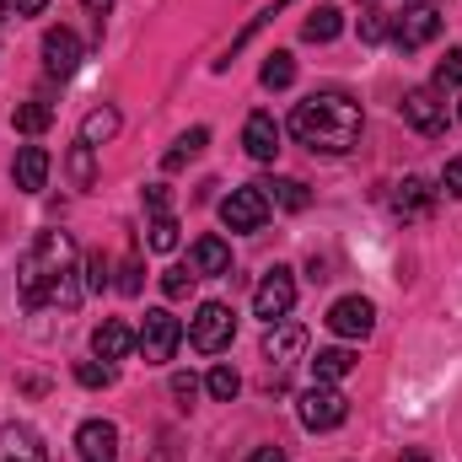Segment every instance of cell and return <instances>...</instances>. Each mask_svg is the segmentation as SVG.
<instances>
[{"instance_id": "9a60e30c", "label": "cell", "mask_w": 462, "mask_h": 462, "mask_svg": "<svg viewBox=\"0 0 462 462\" xmlns=\"http://www.w3.org/2000/svg\"><path fill=\"white\" fill-rule=\"evenodd\" d=\"M0 462H49L43 436H38L32 425H22V420L0 425Z\"/></svg>"}, {"instance_id": "5b68a950", "label": "cell", "mask_w": 462, "mask_h": 462, "mask_svg": "<svg viewBox=\"0 0 462 462\" xmlns=\"http://www.w3.org/2000/svg\"><path fill=\"white\" fill-rule=\"evenodd\" d=\"M183 345V323L172 318V312H145V323H140V334H134V349L145 355V365H167L172 355Z\"/></svg>"}, {"instance_id": "484cf974", "label": "cell", "mask_w": 462, "mask_h": 462, "mask_svg": "<svg viewBox=\"0 0 462 462\" xmlns=\"http://www.w3.org/2000/svg\"><path fill=\"white\" fill-rule=\"evenodd\" d=\"M145 247H151V253H172V247H178V221H172V210H167V216H151Z\"/></svg>"}, {"instance_id": "d590c367", "label": "cell", "mask_w": 462, "mask_h": 462, "mask_svg": "<svg viewBox=\"0 0 462 462\" xmlns=\"http://www.w3.org/2000/svg\"><path fill=\"white\" fill-rule=\"evenodd\" d=\"M103 285H108V258L92 253V258H87V291H103Z\"/></svg>"}, {"instance_id": "d4e9b609", "label": "cell", "mask_w": 462, "mask_h": 462, "mask_svg": "<svg viewBox=\"0 0 462 462\" xmlns=\"http://www.w3.org/2000/svg\"><path fill=\"white\" fill-rule=\"evenodd\" d=\"M205 145H210V129H205V124H199V129H189V134H183V140L167 151V172H178V167H183L189 156H199Z\"/></svg>"}, {"instance_id": "7402d4cb", "label": "cell", "mask_w": 462, "mask_h": 462, "mask_svg": "<svg viewBox=\"0 0 462 462\" xmlns=\"http://www.w3.org/2000/svg\"><path fill=\"white\" fill-rule=\"evenodd\" d=\"M114 134H118V108H108V103L81 118V145H92V151H97V145H108Z\"/></svg>"}, {"instance_id": "4316f807", "label": "cell", "mask_w": 462, "mask_h": 462, "mask_svg": "<svg viewBox=\"0 0 462 462\" xmlns=\"http://www.w3.org/2000/svg\"><path fill=\"white\" fill-rule=\"evenodd\" d=\"M11 124H16L22 134H43V129L54 124V108H49V103H22V108H16V118H11Z\"/></svg>"}, {"instance_id": "277c9868", "label": "cell", "mask_w": 462, "mask_h": 462, "mask_svg": "<svg viewBox=\"0 0 462 462\" xmlns=\"http://www.w3.org/2000/svg\"><path fill=\"white\" fill-rule=\"evenodd\" d=\"M296 414H301V425L307 430H339L349 420V398L339 393V387H328V382H312L307 393H301V403H296Z\"/></svg>"}, {"instance_id": "83f0119b", "label": "cell", "mask_w": 462, "mask_h": 462, "mask_svg": "<svg viewBox=\"0 0 462 462\" xmlns=\"http://www.w3.org/2000/svg\"><path fill=\"white\" fill-rule=\"evenodd\" d=\"M205 393H210V398H216V403H231V398H236V393H242V376H236V371H231V365H216V371H210V376H205Z\"/></svg>"}, {"instance_id": "7bdbcfd3", "label": "cell", "mask_w": 462, "mask_h": 462, "mask_svg": "<svg viewBox=\"0 0 462 462\" xmlns=\"http://www.w3.org/2000/svg\"><path fill=\"white\" fill-rule=\"evenodd\" d=\"M457 118H462V97H457Z\"/></svg>"}, {"instance_id": "1f68e13d", "label": "cell", "mask_w": 462, "mask_h": 462, "mask_svg": "<svg viewBox=\"0 0 462 462\" xmlns=\"http://www.w3.org/2000/svg\"><path fill=\"white\" fill-rule=\"evenodd\" d=\"M76 382L81 387H114V365L108 360H81L76 365Z\"/></svg>"}, {"instance_id": "f546056e", "label": "cell", "mask_w": 462, "mask_h": 462, "mask_svg": "<svg viewBox=\"0 0 462 462\" xmlns=\"http://www.w3.org/2000/svg\"><path fill=\"white\" fill-rule=\"evenodd\" d=\"M65 167H70V178H76V189H92V178H97V151H92V145H76Z\"/></svg>"}, {"instance_id": "d6a6232c", "label": "cell", "mask_w": 462, "mask_h": 462, "mask_svg": "<svg viewBox=\"0 0 462 462\" xmlns=\"http://www.w3.org/2000/svg\"><path fill=\"white\" fill-rule=\"evenodd\" d=\"M118 291H124V296H140V291H145V263H140V258H124V269H118Z\"/></svg>"}, {"instance_id": "2e32d148", "label": "cell", "mask_w": 462, "mask_h": 462, "mask_svg": "<svg viewBox=\"0 0 462 462\" xmlns=\"http://www.w3.org/2000/svg\"><path fill=\"white\" fill-rule=\"evenodd\" d=\"M242 145H247L253 162H274V156H280V124H274V114H247Z\"/></svg>"}, {"instance_id": "74e56055", "label": "cell", "mask_w": 462, "mask_h": 462, "mask_svg": "<svg viewBox=\"0 0 462 462\" xmlns=\"http://www.w3.org/2000/svg\"><path fill=\"white\" fill-rule=\"evenodd\" d=\"M194 393H199V382H194V376H172V398H183V403H189Z\"/></svg>"}, {"instance_id": "7a4b0ae2", "label": "cell", "mask_w": 462, "mask_h": 462, "mask_svg": "<svg viewBox=\"0 0 462 462\" xmlns=\"http://www.w3.org/2000/svg\"><path fill=\"white\" fill-rule=\"evenodd\" d=\"M360 129H365V118H360V103H355L349 92H312V97L296 103V114H291V134H296L301 145L323 151V156L355 151V145H360Z\"/></svg>"}, {"instance_id": "8fae6325", "label": "cell", "mask_w": 462, "mask_h": 462, "mask_svg": "<svg viewBox=\"0 0 462 462\" xmlns=\"http://www.w3.org/2000/svg\"><path fill=\"white\" fill-rule=\"evenodd\" d=\"M76 65H81V38L70 27H49L43 32V70L65 81V76H76Z\"/></svg>"}, {"instance_id": "3957f363", "label": "cell", "mask_w": 462, "mask_h": 462, "mask_svg": "<svg viewBox=\"0 0 462 462\" xmlns=\"http://www.w3.org/2000/svg\"><path fill=\"white\" fill-rule=\"evenodd\" d=\"M231 339H236V312H231L226 301H205L189 318V345L199 349V355H221V349H231Z\"/></svg>"}, {"instance_id": "ffe728a7", "label": "cell", "mask_w": 462, "mask_h": 462, "mask_svg": "<svg viewBox=\"0 0 462 462\" xmlns=\"http://www.w3.org/2000/svg\"><path fill=\"white\" fill-rule=\"evenodd\" d=\"M339 32H345V11H339V5H318V11L301 22V38H307V43H334Z\"/></svg>"}, {"instance_id": "b9f144b4", "label": "cell", "mask_w": 462, "mask_h": 462, "mask_svg": "<svg viewBox=\"0 0 462 462\" xmlns=\"http://www.w3.org/2000/svg\"><path fill=\"white\" fill-rule=\"evenodd\" d=\"M81 5H87V11H97V22H103V11H108L114 0H81Z\"/></svg>"}, {"instance_id": "d6986e66", "label": "cell", "mask_w": 462, "mask_h": 462, "mask_svg": "<svg viewBox=\"0 0 462 462\" xmlns=\"http://www.w3.org/2000/svg\"><path fill=\"white\" fill-rule=\"evenodd\" d=\"M189 263H194V274H231V247L221 236H199L189 247Z\"/></svg>"}, {"instance_id": "8d00e7d4", "label": "cell", "mask_w": 462, "mask_h": 462, "mask_svg": "<svg viewBox=\"0 0 462 462\" xmlns=\"http://www.w3.org/2000/svg\"><path fill=\"white\" fill-rule=\"evenodd\" d=\"M441 189H447L452 199H462V156H452V162H447V172H441Z\"/></svg>"}, {"instance_id": "9c48e42d", "label": "cell", "mask_w": 462, "mask_h": 462, "mask_svg": "<svg viewBox=\"0 0 462 462\" xmlns=\"http://www.w3.org/2000/svg\"><path fill=\"white\" fill-rule=\"evenodd\" d=\"M328 328H334L339 339H365V334L376 328V301H371V296H339V301L328 307Z\"/></svg>"}, {"instance_id": "60d3db41", "label": "cell", "mask_w": 462, "mask_h": 462, "mask_svg": "<svg viewBox=\"0 0 462 462\" xmlns=\"http://www.w3.org/2000/svg\"><path fill=\"white\" fill-rule=\"evenodd\" d=\"M398 462H430V452H420V447H409V452H403Z\"/></svg>"}, {"instance_id": "cb8c5ba5", "label": "cell", "mask_w": 462, "mask_h": 462, "mask_svg": "<svg viewBox=\"0 0 462 462\" xmlns=\"http://www.w3.org/2000/svg\"><path fill=\"white\" fill-rule=\"evenodd\" d=\"M258 81H263L269 92H285V87L296 81V60H291L285 49H274V54L263 60V70H258Z\"/></svg>"}, {"instance_id": "8992f818", "label": "cell", "mask_w": 462, "mask_h": 462, "mask_svg": "<svg viewBox=\"0 0 462 462\" xmlns=\"http://www.w3.org/2000/svg\"><path fill=\"white\" fill-rule=\"evenodd\" d=\"M387 38H393V49H403V54L436 43V38H441V11H436V5H409L403 16L387 22Z\"/></svg>"}, {"instance_id": "4fadbf2b", "label": "cell", "mask_w": 462, "mask_h": 462, "mask_svg": "<svg viewBox=\"0 0 462 462\" xmlns=\"http://www.w3.org/2000/svg\"><path fill=\"white\" fill-rule=\"evenodd\" d=\"M301 349H307V328H301V323H269V334H263V360H269L274 371L296 365Z\"/></svg>"}, {"instance_id": "44dd1931", "label": "cell", "mask_w": 462, "mask_h": 462, "mask_svg": "<svg viewBox=\"0 0 462 462\" xmlns=\"http://www.w3.org/2000/svg\"><path fill=\"white\" fill-rule=\"evenodd\" d=\"M349 371H355V355H349L345 345L318 349V360H312V382H328V387H339Z\"/></svg>"}, {"instance_id": "ba28073f", "label": "cell", "mask_w": 462, "mask_h": 462, "mask_svg": "<svg viewBox=\"0 0 462 462\" xmlns=\"http://www.w3.org/2000/svg\"><path fill=\"white\" fill-rule=\"evenodd\" d=\"M221 221L226 231H258L269 221V194H263V183H247V189H231L226 199H221Z\"/></svg>"}, {"instance_id": "e0dca14e", "label": "cell", "mask_w": 462, "mask_h": 462, "mask_svg": "<svg viewBox=\"0 0 462 462\" xmlns=\"http://www.w3.org/2000/svg\"><path fill=\"white\" fill-rule=\"evenodd\" d=\"M49 167H54V162H49V151H43V145H22V151H16V162H11V178H16V189H22V194H38V189L49 183Z\"/></svg>"}, {"instance_id": "ab89813d", "label": "cell", "mask_w": 462, "mask_h": 462, "mask_svg": "<svg viewBox=\"0 0 462 462\" xmlns=\"http://www.w3.org/2000/svg\"><path fill=\"white\" fill-rule=\"evenodd\" d=\"M43 5H49V0H16V16H38Z\"/></svg>"}, {"instance_id": "603a6c76", "label": "cell", "mask_w": 462, "mask_h": 462, "mask_svg": "<svg viewBox=\"0 0 462 462\" xmlns=\"http://www.w3.org/2000/svg\"><path fill=\"white\" fill-rule=\"evenodd\" d=\"M263 194H269V205H285V210H307L312 205V189L301 178H274V183H263Z\"/></svg>"}, {"instance_id": "52a82bcc", "label": "cell", "mask_w": 462, "mask_h": 462, "mask_svg": "<svg viewBox=\"0 0 462 462\" xmlns=\"http://www.w3.org/2000/svg\"><path fill=\"white\" fill-rule=\"evenodd\" d=\"M291 307H296V274H291L285 263H274V269L258 280V291H253V312H258L263 323H285Z\"/></svg>"}, {"instance_id": "e575fe53", "label": "cell", "mask_w": 462, "mask_h": 462, "mask_svg": "<svg viewBox=\"0 0 462 462\" xmlns=\"http://www.w3.org/2000/svg\"><path fill=\"white\" fill-rule=\"evenodd\" d=\"M167 205H172V189H167V183H151V189H145V210H151V216H167Z\"/></svg>"}, {"instance_id": "ee69618b", "label": "cell", "mask_w": 462, "mask_h": 462, "mask_svg": "<svg viewBox=\"0 0 462 462\" xmlns=\"http://www.w3.org/2000/svg\"><path fill=\"white\" fill-rule=\"evenodd\" d=\"M0 16H5V0H0Z\"/></svg>"}, {"instance_id": "ac0fdd59", "label": "cell", "mask_w": 462, "mask_h": 462, "mask_svg": "<svg viewBox=\"0 0 462 462\" xmlns=\"http://www.w3.org/2000/svg\"><path fill=\"white\" fill-rule=\"evenodd\" d=\"M129 349H134V334H129V323H118V318H103V323L92 328V355H97V360H108V365H114V360H124Z\"/></svg>"}, {"instance_id": "f35d334b", "label": "cell", "mask_w": 462, "mask_h": 462, "mask_svg": "<svg viewBox=\"0 0 462 462\" xmlns=\"http://www.w3.org/2000/svg\"><path fill=\"white\" fill-rule=\"evenodd\" d=\"M247 462H285V447H258Z\"/></svg>"}, {"instance_id": "30bf717a", "label": "cell", "mask_w": 462, "mask_h": 462, "mask_svg": "<svg viewBox=\"0 0 462 462\" xmlns=\"http://www.w3.org/2000/svg\"><path fill=\"white\" fill-rule=\"evenodd\" d=\"M403 124L420 129V134H441V129H447V103H441V92H436V87L403 92Z\"/></svg>"}, {"instance_id": "4dcf8cb0", "label": "cell", "mask_w": 462, "mask_h": 462, "mask_svg": "<svg viewBox=\"0 0 462 462\" xmlns=\"http://www.w3.org/2000/svg\"><path fill=\"white\" fill-rule=\"evenodd\" d=\"M194 280H199V274H194V263H172V269L162 274V291H167L172 301H183V296L194 291Z\"/></svg>"}, {"instance_id": "f1b7e54d", "label": "cell", "mask_w": 462, "mask_h": 462, "mask_svg": "<svg viewBox=\"0 0 462 462\" xmlns=\"http://www.w3.org/2000/svg\"><path fill=\"white\" fill-rule=\"evenodd\" d=\"M430 87L447 97V92H457L462 87V49H447V60L436 65V76H430Z\"/></svg>"}, {"instance_id": "7c38bea8", "label": "cell", "mask_w": 462, "mask_h": 462, "mask_svg": "<svg viewBox=\"0 0 462 462\" xmlns=\"http://www.w3.org/2000/svg\"><path fill=\"white\" fill-rule=\"evenodd\" d=\"M436 194H441V189H436L430 178H403V183L393 189V216H398V221H425V216L436 210Z\"/></svg>"}, {"instance_id": "836d02e7", "label": "cell", "mask_w": 462, "mask_h": 462, "mask_svg": "<svg viewBox=\"0 0 462 462\" xmlns=\"http://www.w3.org/2000/svg\"><path fill=\"white\" fill-rule=\"evenodd\" d=\"M387 38V16L382 11H365L360 16V43H382Z\"/></svg>"}, {"instance_id": "5bb4252c", "label": "cell", "mask_w": 462, "mask_h": 462, "mask_svg": "<svg viewBox=\"0 0 462 462\" xmlns=\"http://www.w3.org/2000/svg\"><path fill=\"white\" fill-rule=\"evenodd\" d=\"M76 452H81V462H118V425L114 420H87L76 430Z\"/></svg>"}, {"instance_id": "6da1fadb", "label": "cell", "mask_w": 462, "mask_h": 462, "mask_svg": "<svg viewBox=\"0 0 462 462\" xmlns=\"http://www.w3.org/2000/svg\"><path fill=\"white\" fill-rule=\"evenodd\" d=\"M76 274L81 269H76L70 231H38L16 263V296H22V307H76L81 301Z\"/></svg>"}]
</instances>
